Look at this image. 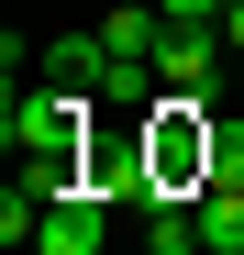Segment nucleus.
<instances>
[{"label":"nucleus","mask_w":244,"mask_h":255,"mask_svg":"<svg viewBox=\"0 0 244 255\" xmlns=\"http://www.w3.org/2000/svg\"><path fill=\"white\" fill-rule=\"evenodd\" d=\"M89 111L100 100H78V89H11L0 100V144H11V166H22V189H78V155H89Z\"/></svg>","instance_id":"obj_1"},{"label":"nucleus","mask_w":244,"mask_h":255,"mask_svg":"<svg viewBox=\"0 0 244 255\" xmlns=\"http://www.w3.org/2000/svg\"><path fill=\"white\" fill-rule=\"evenodd\" d=\"M222 22H167V45H155V78H167L178 100H211L222 111Z\"/></svg>","instance_id":"obj_2"},{"label":"nucleus","mask_w":244,"mask_h":255,"mask_svg":"<svg viewBox=\"0 0 244 255\" xmlns=\"http://www.w3.org/2000/svg\"><path fill=\"white\" fill-rule=\"evenodd\" d=\"M111 189H89V178H78V189H56L45 200V233H33V255H111Z\"/></svg>","instance_id":"obj_3"},{"label":"nucleus","mask_w":244,"mask_h":255,"mask_svg":"<svg viewBox=\"0 0 244 255\" xmlns=\"http://www.w3.org/2000/svg\"><path fill=\"white\" fill-rule=\"evenodd\" d=\"M45 78L78 89V100H100L111 89V45H100V33H56V45H45Z\"/></svg>","instance_id":"obj_4"},{"label":"nucleus","mask_w":244,"mask_h":255,"mask_svg":"<svg viewBox=\"0 0 244 255\" xmlns=\"http://www.w3.org/2000/svg\"><path fill=\"white\" fill-rule=\"evenodd\" d=\"M155 11H167V22H222L233 0H155Z\"/></svg>","instance_id":"obj_5"},{"label":"nucleus","mask_w":244,"mask_h":255,"mask_svg":"<svg viewBox=\"0 0 244 255\" xmlns=\"http://www.w3.org/2000/svg\"><path fill=\"white\" fill-rule=\"evenodd\" d=\"M222 45H233V56H244V0H233V11H222Z\"/></svg>","instance_id":"obj_6"}]
</instances>
